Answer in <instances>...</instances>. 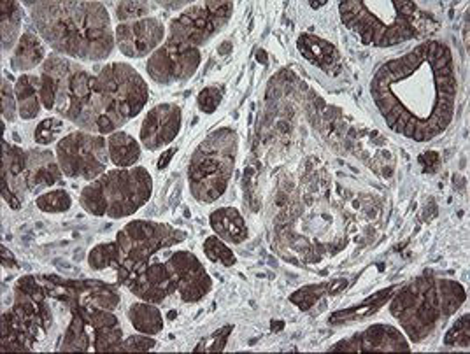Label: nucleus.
<instances>
[{"label":"nucleus","mask_w":470,"mask_h":354,"mask_svg":"<svg viewBox=\"0 0 470 354\" xmlns=\"http://www.w3.org/2000/svg\"><path fill=\"white\" fill-rule=\"evenodd\" d=\"M370 91L395 134L429 142L446 132L457 113L458 79L453 53L440 40H425L383 64Z\"/></svg>","instance_id":"nucleus-1"},{"label":"nucleus","mask_w":470,"mask_h":354,"mask_svg":"<svg viewBox=\"0 0 470 354\" xmlns=\"http://www.w3.org/2000/svg\"><path fill=\"white\" fill-rule=\"evenodd\" d=\"M202 62L198 47L165 40L146 62V73L158 84L188 81Z\"/></svg>","instance_id":"nucleus-12"},{"label":"nucleus","mask_w":470,"mask_h":354,"mask_svg":"<svg viewBox=\"0 0 470 354\" xmlns=\"http://www.w3.org/2000/svg\"><path fill=\"white\" fill-rule=\"evenodd\" d=\"M223 86H218V84H213V86H207L204 88L200 93H198V99H196V104L200 108L202 113L205 115H213L216 113V109L220 108L222 100H223Z\"/></svg>","instance_id":"nucleus-31"},{"label":"nucleus","mask_w":470,"mask_h":354,"mask_svg":"<svg viewBox=\"0 0 470 354\" xmlns=\"http://www.w3.org/2000/svg\"><path fill=\"white\" fill-rule=\"evenodd\" d=\"M239 151L237 132L223 126L209 134L196 150L190 167V192L198 202L213 203L222 197L232 179Z\"/></svg>","instance_id":"nucleus-7"},{"label":"nucleus","mask_w":470,"mask_h":354,"mask_svg":"<svg viewBox=\"0 0 470 354\" xmlns=\"http://www.w3.org/2000/svg\"><path fill=\"white\" fill-rule=\"evenodd\" d=\"M467 300L466 288L451 279L418 277L404 286L390 304L411 342H423Z\"/></svg>","instance_id":"nucleus-3"},{"label":"nucleus","mask_w":470,"mask_h":354,"mask_svg":"<svg viewBox=\"0 0 470 354\" xmlns=\"http://www.w3.org/2000/svg\"><path fill=\"white\" fill-rule=\"evenodd\" d=\"M183 113L176 104H158L143 121L139 139L141 144L150 150H161L170 144L181 130Z\"/></svg>","instance_id":"nucleus-15"},{"label":"nucleus","mask_w":470,"mask_h":354,"mask_svg":"<svg viewBox=\"0 0 470 354\" xmlns=\"http://www.w3.org/2000/svg\"><path fill=\"white\" fill-rule=\"evenodd\" d=\"M231 330L232 326H227V328H222V330H216L207 341H205V348H202L200 351H222L227 344V339L231 335Z\"/></svg>","instance_id":"nucleus-38"},{"label":"nucleus","mask_w":470,"mask_h":354,"mask_svg":"<svg viewBox=\"0 0 470 354\" xmlns=\"http://www.w3.org/2000/svg\"><path fill=\"white\" fill-rule=\"evenodd\" d=\"M325 284H321V286H309V288H302L300 291H297L293 297H292V300L300 307V309H309L311 306H314L316 304V300L323 295V291H325Z\"/></svg>","instance_id":"nucleus-37"},{"label":"nucleus","mask_w":470,"mask_h":354,"mask_svg":"<svg viewBox=\"0 0 470 354\" xmlns=\"http://www.w3.org/2000/svg\"><path fill=\"white\" fill-rule=\"evenodd\" d=\"M330 351L374 353V351H411L407 339L390 324H372L367 330L354 333L350 339L337 342Z\"/></svg>","instance_id":"nucleus-16"},{"label":"nucleus","mask_w":470,"mask_h":354,"mask_svg":"<svg viewBox=\"0 0 470 354\" xmlns=\"http://www.w3.org/2000/svg\"><path fill=\"white\" fill-rule=\"evenodd\" d=\"M121 262V253L118 242H106L95 246L88 253V265L93 271H106V269H118Z\"/></svg>","instance_id":"nucleus-26"},{"label":"nucleus","mask_w":470,"mask_h":354,"mask_svg":"<svg viewBox=\"0 0 470 354\" xmlns=\"http://www.w3.org/2000/svg\"><path fill=\"white\" fill-rule=\"evenodd\" d=\"M128 319L139 333L157 335L163 330V315L152 302H135L128 309Z\"/></svg>","instance_id":"nucleus-25"},{"label":"nucleus","mask_w":470,"mask_h":354,"mask_svg":"<svg viewBox=\"0 0 470 354\" xmlns=\"http://www.w3.org/2000/svg\"><path fill=\"white\" fill-rule=\"evenodd\" d=\"M121 342H123V332H121L119 326L95 332V351H99V353L118 351Z\"/></svg>","instance_id":"nucleus-33"},{"label":"nucleus","mask_w":470,"mask_h":354,"mask_svg":"<svg viewBox=\"0 0 470 354\" xmlns=\"http://www.w3.org/2000/svg\"><path fill=\"white\" fill-rule=\"evenodd\" d=\"M62 132H64V121L58 118L42 119L36 128L34 139L40 146H48L55 142Z\"/></svg>","instance_id":"nucleus-32"},{"label":"nucleus","mask_w":470,"mask_h":354,"mask_svg":"<svg viewBox=\"0 0 470 354\" xmlns=\"http://www.w3.org/2000/svg\"><path fill=\"white\" fill-rule=\"evenodd\" d=\"M194 2H157V5L160 7H169V9H181V7H187V5H192Z\"/></svg>","instance_id":"nucleus-39"},{"label":"nucleus","mask_w":470,"mask_h":354,"mask_svg":"<svg viewBox=\"0 0 470 354\" xmlns=\"http://www.w3.org/2000/svg\"><path fill=\"white\" fill-rule=\"evenodd\" d=\"M204 253L213 263H222L223 267L235 265L234 251L218 236L207 237L204 242Z\"/></svg>","instance_id":"nucleus-28"},{"label":"nucleus","mask_w":470,"mask_h":354,"mask_svg":"<svg viewBox=\"0 0 470 354\" xmlns=\"http://www.w3.org/2000/svg\"><path fill=\"white\" fill-rule=\"evenodd\" d=\"M46 56V49H44V44L40 42L38 36L27 32L23 34L16 47H14V53L11 56V67L14 71H20V73H27L34 67H38L42 64Z\"/></svg>","instance_id":"nucleus-23"},{"label":"nucleus","mask_w":470,"mask_h":354,"mask_svg":"<svg viewBox=\"0 0 470 354\" xmlns=\"http://www.w3.org/2000/svg\"><path fill=\"white\" fill-rule=\"evenodd\" d=\"M343 23L363 44L388 47L427 34L431 20L414 2H341Z\"/></svg>","instance_id":"nucleus-5"},{"label":"nucleus","mask_w":470,"mask_h":354,"mask_svg":"<svg viewBox=\"0 0 470 354\" xmlns=\"http://www.w3.org/2000/svg\"><path fill=\"white\" fill-rule=\"evenodd\" d=\"M36 205L42 212L48 214H60L67 212L73 205V198L65 190H49L36 198Z\"/></svg>","instance_id":"nucleus-27"},{"label":"nucleus","mask_w":470,"mask_h":354,"mask_svg":"<svg viewBox=\"0 0 470 354\" xmlns=\"http://www.w3.org/2000/svg\"><path fill=\"white\" fill-rule=\"evenodd\" d=\"M14 93H16L20 118H38L42 108L39 97V76H30V74L20 76L14 82Z\"/></svg>","instance_id":"nucleus-22"},{"label":"nucleus","mask_w":470,"mask_h":354,"mask_svg":"<svg viewBox=\"0 0 470 354\" xmlns=\"http://www.w3.org/2000/svg\"><path fill=\"white\" fill-rule=\"evenodd\" d=\"M444 346L451 348H469L470 346V315H462L446 333L444 337Z\"/></svg>","instance_id":"nucleus-30"},{"label":"nucleus","mask_w":470,"mask_h":354,"mask_svg":"<svg viewBox=\"0 0 470 354\" xmlns=\"http://www.w3.org/2000/svg\"><path fill=\"white\" fill-rule=\"evenodd\" d=\"M18 111L16 93L14 88L9 84L7 79H2V115L7 121H14Z\"/></svg>","instance_id":"nucleus-35"},{"label":"nucleus","mask_w":470,"mask_h":354,"mask_svg":"<svg viewBox=\"0 0 470 354\" xmlns=\"http://www.w3.org/2000/svg\"><path fill=\"white\" fill-rule=\"evenodd\" d=\"M86 346H88V339H86V333H84V328H83V319L74 317L69 332H67V339H65V348L64 350H69V351H86Z\"/></svg>","instance_id":"nucleus-34"},{"label":"nucleus","mask_w":470,"mask_h":354,"mask_svg":"<svg viewBox=\"0 0 470 354\" xmlns=\"http://www.w3.org/2000/svg\"><path fill=\"white\" fill-rule=\"evenodd\" d=\"M297 46L302 53V56L306 60H309L316 67H319L321 71L334 74L335 69L339 67V53L337 47L334 44H330L328 40L319 39L316 36H309V34H302Z\"/></svg>","instance_id":"nucleus-20"},{"label":"nucleus","mask_w":470,"mask_h":354,"mask_svg":"<svg viewBox=\"0 0 470 354\" xmlns=\"http://www.w3.org/2000/svg\"><path fill=\"white\" fill-rule=\"evenodd\" d=\"M95 74L126 121L135 118L148 104V84L132 65L115 62L95 69Z\"/></svg>","instance_id":"nucleus-11"},{"label":"nucleus","mask_w":470,"mask_h":354,"mask_svg":"<svg viewBox=\"0 0 470 354\" xmlns=\"http://www.w3.org/2000/svg\"><path fill=\"white\" fill-rule=\"evenodd\" d=\"M22 4L5 0L0 4V27H2V49L9 51L16 47L22 30Z\"/></svg>","instance_id":"nucleus-24"},{"label":"nucleus","mask_w":470,"mask_h":354,"mask_svg":"<svg viewBox=\"0 0 470 354\" xmlns=\"http://www.w3.org/2000/svg\"><path fill=\"white\" fill-rule=\"evenodd\" d=\"M165 39V25L160 18L150 16L128 23H119L115 29L118 49L128 58L152 56Z\"/></svg>","instance_id":"nucleus-13"},{"label":"nucleus","mask_w":470,"mask_h":354,"mask_svg":"<svg viewBox=\"0 0 470 354\" xmlns=\"http://www.w3.org/2000/svg\"><path fill=\"white\" fill-rule=\"evenodd\" d=\"M130 291L144 302L160 304L176 291V277L169 263H148L130 282Z\"/></svg>","instance_id":"nucleus-17"},{"label":"nucleus","mask_w":470,"mask_h":354,"mask_svg":"<svg viewBox=\"0 0 470 354\" xmlns=\"http://www.w3.org/2000/svg\"><path fill=\"white\" fill-rule=\"evenodd\" d=\"M234 13V2L192 4L169 25V42L200 47L218 36Z\"/></svg>","instance_id":"nucleus-10"},{"label":"nucleus","mask_w":470,"mask_h":354,"mask_svg":"<svg viewBox=\"0 0 470 354\" xmlns=\"http://www.w3.org/2000/svg\"><path fill=\"white\" fill-rule=\"evenodd\" d=\"M176 277V291L187 304L200 302L213 288V279L194 253L178 251L167 262Z\"/></svg>","instance_id":"nucleus-14"},{"label":"nucleus","mask_w":470,"mask_h":354,"mask_svg":"<svg viewBox=\"0 0 470 354\" xmlns=\"http://www.w3.org/2000/svg\"><path fill=\"white\" fill-rule=\"evenodd\" d=\"M44 42L81 62L106 60L115 46L111 16L100 2H27Z\"/></svg>","instance_id":"nucleus-2"},{"label":"nucleus","mask_w":470,"mask_h":354,"mask_svg":"<svg viewBox=\"0 0 470 354\" xmlns=\"http://www.w3.org/2000/svg\"><path fill=\"white\" fill-rule=\"evenodd\" d=\"M157 2H118L117 18L119 23H128L143 18H150Z\"/></svg>","instance_id":"nucleus-29"},{"label":"nucleus","mask_w":470,"mask_h":354,"mask_svg":"<svg viewBox=\"0 0 470 354\" xmlns=\"http://www.w3.org/2000/svg\"><path fill=\"white\" fill-rule=\"evenodd\" d=\"M209 223L214 234L229 244H242L249 237L248 225L235 207H220L213 211Z\"/></svg>","instance_id":"nucleus-19"},{"label":"nucleus","mask_w":470,"mask_h":354,"mask_svg":"<svg viewBox=\"0 0 470 354\" xmlns=\"http://www.w3.org/2000/svg\"><path fill=\"white\" fill-rule=\"evenodd\" d=\"M187 238V234L165 223L155 221H130L119 230L117 237L121 262L118 276L121 282H130L141 271L146 269L150 256L163 247H170Z\"/></svg>","instance_id":"nucleus-8"},{"label":"nucleus","mask_w":470,"mask_h":354,"mask_svg":"<svg viewBox=\"0 0 470 354\" xmlns=\"http://www.w3.org/2000/svg\"><path fill=\"white\" fill-rule=\"evenodd\" d=\"M57 160L64 176L71 179L95 181L108 172V137L79 130L65 135L57 144Z\"/></svg>","instance_id":"nucleus-9"},{"label":"nucleus","mask_w":470,"mask_h":354,"mask_svg":"<svg viewBox=\"0 0 470 354\" xmlns=\"http://www.w3.org/2000/svg\"><path fill=\"white\" fill-rule=\"evenodd\" d=\"M55 111L81 130L99 135H111L126 123L97 74L84 71L69 58H65L58 79Z\"/></svg>","instance_id":"nucleus-4"},{"label":"nucleus","mask_w":470,"mask_h":354,"mask_svg":"<svg viewBox=\"0 0 470 354\" xmlns=\"http://www.w3.org/2000/svg\"><path fill=\"white\" fill-rule=\"evenodd\" d=\"M62 168L58 160L48 150H29L27 151V170H25V188L29 194H38L53 185L60 183Z\"/></svg>","instance_id":"nucleus-18"},{"label":"nucleus","mask_w":470,"mask_h":354,"mask_svg":"<svg viewBox=\"0 0 470 354\" xmlns=\"http://www.w3.org/2000/svg\"><path fill=\"white\" fill-rule=\"evenodd\" d=\"M153 192V179L144 167L115 168L83 188L81 207L91 216L121 220L135 214Z\"/></svg>","instance_id":"nucleus-6"},{"label":"nucleus","mask_w":470,"mask_h":354,"mask_svg":"<svg viewBox=\"0 0 470 354\" xmlns=\"http://www.w3.org/2000/svg\"><path fill=\"white\" fill-rule=\"evenodd\" d=\"M174 153H176V148L169 150V151H167V155H163V157L158 160V168H160V170H161L163 167H167V165H169V161H170V158L174 157Z\"/></svg>","instance_id":"nucleus-40"},{"label":"nucleus","mask_w":470,"mask_h":354,"mask_svg":"<svg viewBox=\"0 0 470 354\" xmlns=\"http://www.w3.org/2000/svg\"><path fill=\"white\" fill-rule=\"evenodd\" d=\"M311 5H313V7H321V5H326V2H319V4H318V2H313Z\"/></svg>","instance_id":"nucleus-41"},{"label":"nucleus","mask_w":470,"mask_h":354,"mask_svg":"<svg viewBox=\"0 0 470 354\" xmlns=\"http://www.w3.org/2000/svg\"><path fill=\"white\" fill-rule=\"evenodd\" d=\"M155 346H157V341H153L152 335L139 333V335H132L126 341H123L118 351H150Z\"/></svg>","instance_id":"nucleus-36"},{"label":"nucleus","mask_w":470,"mask_h":354,"mask_svg":"<svg viewBox=\"0 0 470 354\" xmlns=\"http://www.w3.org/2000/svg\"><path fill=\"white\" fill-rule=\"evenodd\" d=\"M108 151H109L111 163L117 165L118 168L135 167V163L141 160V153H143L137 139L119 130L108 135Z\"/></svg>","instance_id":"nucleus-21"}]
</instances>
